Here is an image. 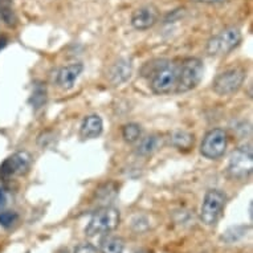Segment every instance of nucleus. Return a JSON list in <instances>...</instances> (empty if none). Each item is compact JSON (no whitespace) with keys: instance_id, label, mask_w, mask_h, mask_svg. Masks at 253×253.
Here are the masks:
<instances>
[{"instance_id":"nucleus-1","label":"nucleus","mask_w":253,"mask_h":253,"mask_svg":"<svg viewBox=\"0 0 253 253\" xmlns=\"http://www.w3.org/2000/svg\"><path fill=\"white\" fill-rule=\"evenodd\" d=\"M157 65L150 64V87L155 94H170L175 93V87L178 83L179 64L174 61H157Z\"/></svg>"},{"instance_id":"nucleus-2","label":"nucleus","mask_w":253,"mask_h":253,"mask_svg":"<svg viewBox=\"0 0 253 253\" xmlns=\"http://www.w3.org/2000/svg\"><path fill=\"white\" fill-rule=\"evenodd\" d=\"M121 223L120 211L114 207H104L96 211L89 220L85 235L94 237L97 235H108L118 228Z\"/></svg>"},{"instance_id":"nucleus-3","label":"nucleus","mask_w":253,"mask_h":253,"mask_svg":"<svg viewBox=\"0 0 253 253\" xmlns=\"http://www.w3.org/2000/svg\"><path fill=\"white\" fill-rule=\"evenodd\" d=\"M204 65L199 58H186L179 64L178 83L175 93H186L195 89L203 79Z\"/></svg>"},{"instance_id":"nucleus-4","label":"nucleus","mask_w":253,"mask_h":253,"mask_svg":"<svg viewBox=\"0 0 253 253\" xmlns=\"http://www.w3.org/2000/svg\"><path fill=\"white\" fill-rule=\"evenodd\" d=\"M241 39L243 36H241L240 29L236 27H229L210 39L206 50L210 56H213V57L225 56L240 44Z\"/></svg>"},{"instance_id":"nucleus-5","label":"nucleus","mask_w":253,"mask_h":253,"mask_svg":"<svg viewBox=\"0 0 253 253\" xmlns=\"http://www.w3.org/2000/svg\"><path fill=\"white\" fill-rule=\"evenodd\" d=\"M227 196L220 190H210L204 195L202 208H200V220L206 225H215L223 215Z\"/></svg>"},{"instance_id":"nucleus-6","label":"nucleus","mask_w":253,"mask_h":253,"mask_svg":"<svg viewBox=\"0 0 253 253\" xmlns=\"http://www.w3.org/2000/svg\"><path fill=\"white\" fill-rule=\"evenodd\" d=\"M245 80V71L243 68H232L216 76L212 89L219 96H231L239 91Z\"/></svg>"},{"instance_id":"nucleus-7","label":"nucleus","mask_w":253,"mask_h":253,"mask_svg":"<svg viewBox=\"0 0 253 253\" xmlns=\"http://www.w3.org/2000/svg\"><path fill=\"white\" fill-rule=\"evenodd\" d=\"M253 171V153L251 146L237 147L229 157L228 174L233 179H247Z\"/></svg>"},{"instance_id":"nucleus-8","label":"nucleus","mask_w":253,"mask_h":253,"mask_svg":"<svg viewBox=\"0 0 253 253\" xmlns=\"http://www.w3.org/2000/svg\"><path fill=\"white\" fill-rule=\"evenodd\" d=\"M228 146V135L224 129H212L210 130L203 138L200 145V153L204 158L216 161L225 154Z\"/></svg>"},{"instance_id":"nucleus-9","label":"nucleus","mask_w":253,"mask_h":253,"mask_svg":"<svg viewBox=\"0 0 253 253\" xmlns=\"http://www.w3.org/2000/svg\"><path fill=\"white\" fill-rule=\"evenodd\" d=\"M31 165H32L31 154L27 151H17L0 165V178L9 179L27 174L31 169Z\"/></svg>"},{"instance_id":"nucleus-10","label":"nucleus","mask_w":253,"mask_h":253,"mask_svg":"<svg viewBox=\"0 0 253 253\" xmlns=\"http://www.w3.org/2000/svg\"><path fill=\"white\" fill-rule=\"evenodd\" d=\"M158 21V9L154 5H145L141 8L135 9L131 15V25L138 31H146V29L154 27Z\"/></svg>"},{"instance_id":"nucleus-11","label":"nucleus","mask_w":253,"mask_h":253,"mask_svg":"<svg viewBox=\"0 0 253 253\" xmlns=\"http://www.w3.org/2000/svg\"><path fill=\"white\" fill-rule=\"evenodd\" d=\"M83 71L84 65L81 62H73V64H69L67 67L61 68L57 75V85L64 90L72 89L75 86L76 81L79 80Z\"/></svg>"},{"instance_id":"nucleus-12","label":"nucleus","mask_w":253,"mask_h":253,"mask_svg":"<svg viewBox=\"0 0 253 253\" xmlns=\"http://www.w3.org/2000/svg\"><path fill=\"white\" fill-rule=\"evenodd\" d=\"M102 130H104L102 118L97 114H91L83 121L81 127H80V135L83 139H93L101 135Z\"/></svg>"},{"instance_id":"nucleus-13","label":"nucleus","mask_w":253,"mask_h":253,"mask_svg":"<svg viewBox=\"0 0 253 253\" xmlns=\"http://www.w3.org/2000/svg\"><path fill=\"white\" fill-rule=\"evenodd\" d=\"M131 76V62L126 58H121L116 64H113L109 72V80L113 85H121L126 83Z\"/></svg>"},{"instance_id":"nucleus-14","label":"nucleus","mask_w":253,"mask_h":253,"mask_svg":"<svg viewBox=\"0 0 253 253\" xmlns=\"http://www.w3.org/2000/svg\"><path fill=\"white\" fill-rule=\"evenodd\" d=\"M138 142L139 143L137 146V154L141 157H146V155H150V154H153L154 151H157L158 149L162 147L163 138L158 134H153L149 137L142 138Z\"/></svg>"},{"instance_id":"nucleus-15","label":"nucleus","mask_w":253,"mask_h":253,"mask_svg":"<svg viewBox=\"0 0 253 253\" xmlns=\"http://www.w3.org/2000/svg\"><path fill=\"white\" fill-rule=\"evenodd\" d=\"M170 143L178 150H190L194 146V135L186 130H174L170 134Z\"/></svg>"},{"instance_id":"nucleus-16","label":"nucleus","mask_w":253,"mask_h":253,"mask_svg":"<svg viewBox=\"0 0 253 253\" xmlns=\"http://www.w3.org/2000/svg\"><path fill=\"white\" fill-rule=\"evenodd\" d=\"M125 243L118 236H110L105 235L100 241L101 253H124Z\"/></svg>"},{"instance_id":"nucleus-17","label":"nucleus","mask_w":253,"mask_h":253,"mask_svg":"<svg viewBox=\"0 0 253 253\" xmlns=\"http://www.w3.org/2000/svg\"><path fill=\"white\" fill-rule=\"evenodd\" d=\"M142 129L138 124H127L122 127V138L127 143H135L141 139Z\"/></svg>"},{"instance_id":"nucleus-18","label":"nucleus","mask_w":253,"mask_h":253,"mask_svg":"<svg viewBox=\"0 0 253 253\" xmlns=\"http://www.w3.org/2000/svg\"><path fill=\"white\" fill-rule=\"evenodd\" d=\"M17 220V215L15 212L5 211L0 212V225H3L5 228H9L11 225Z\"/></svg>"},{"instance_id":"nucleus-19","label":"nucleus","mask_w":253,"mask_h":253,"mask_svg":"<svg viewBox=\"0 0 253 253\" xmlns=\"http://www.w3.org/2000/svg\"><path fill=\"white\" fill-rule=\"evenodd\" d=\"M75 253H98V249L90 243H81L75 248Z\"/></svg>"},{"instance_id":"nucleus-20","label":"nucleus","mask_w":253,"mask_h":253,"mask_svg":"<svg viewBox=\"0 0 253 253\" xmlns=\"http://www.w3.org/2000/svg\"><path fill=\"white\" fill-rule=\"evenodd\" d=\"M203 3H208V4H219V3H224L225 0H200Z\"/></svg>"},{"instance_id":"nucleus-21","label":"nucleus","mask_w":253,"mask_h":253,"mask_svg":"<svg viewBox=\"0 0 253 253\" xmlns=\"http://www.w3.org/2000/svg\"><path fill=\"white\" fill-rule=\"evenodd\" d=\"M5 204V195L4 192H3V190L0 188V207H3Z\"/></svg>"}]
</instances>
